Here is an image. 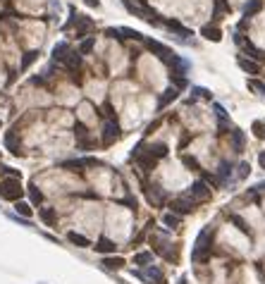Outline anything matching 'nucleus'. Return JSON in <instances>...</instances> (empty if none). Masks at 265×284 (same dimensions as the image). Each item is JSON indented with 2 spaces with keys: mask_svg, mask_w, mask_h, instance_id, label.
<instances>
[{
  "mask_svg": "<svg viewBox=\"0 0 265 284\" xmlns=\"http://www.w3.org/2000/svg\"><path fill=\"white\" fill-rule=\"evenodd\" d=\"M22 194H24L22 179H17V177L0 179V198H5V201H15V203H17L19 198H22Z\"/></svg>",
  "mask_w": 265,
  "mask_h": 284,
  "instance_id": "obj_1",
  "label": "nucleus"
},
{
  "mask_svg": "<svg viewBox=\"0 0 265 284\" xmlns=\"http://www.w3.org/2000/svg\"><path fill=\"white\" fill-rule=\"evenodd\" d=\"M170 81H172V86H175L177 91L189 89V79H186V77H170Z\"/></svg>",
  "mask_w": 265,
  "mask_h": 284,
  "instance_id": "obj_34",
  "label": "nucleus"
},
{
  "mask_svg": "<svg viewBox=\"0 0 265 284\" xmlns=\"http://www.w3.org/2000/svg\"><path fill=\"white\" fill-rule=\"evenodd\" d=\"M258 167H261V170H265V151H261V153H258Z\"/></svg>",
  "mask_w": 265,
  "mask_h": 284,
  "instance_id": "obj_39",
  "label": "nucleus"
},
{
  "mask_svg": "<svg viewBox=\"0 0 265 284\" xmlns=\"http://www.w3.org/2000/svg\"><path fill=\"white\" fill-rule=\"evenodd\" d=\"M29 196H31V201H34V203H41V201H43V194H41L36 186H29Z\"/></svg>",
  "mask_w": 265,
  "mask_h": 284,
  "instance_id": "obj_37",
  "label": "nucleus"
},
{
  "mask_svg": "<svg viewBox=\"0 0 265 284\" xmlns=\"http://www.w3.org/2000/svg\"><path fill=\"white\" fill-rule=\"evenodd\" d=\"M186 196H191L196 203H203V201L211 198V186H208L203 179H196V181H191V186H189Z\"/></svg>",
  "mask_w": 265,
  "mask_h": 284,
  "instance_id": "obj_6",
  "label": "nucleus"
},
{
  "mask_svg": "<svg viewBox=\"0 0 265 284\" xmlns=\"http://www.w3.org/2000/svg\"><path fill=\"white\" fill-rule=\"evenodd\" d=\"M230 143H232V151H234V153H241V151L246 148V134H244L241 129L232 127L230 129Z\"/></svg>",
  "mask_w": 265,
  "mask_h": 284,
  "instance_id": "obj_11",
  "label": "nucleus"
},
{
  "mask_svg": "<svg viewBox=\"0 0 265 284\" xmlns=\"http://www.w3.org/2000/svg\"><path fill=\"white\" fill-rule=\"evenodd\" d=\"M177 284H186V277H179V282Z\"/></svg>",
  "mask_w": 265,
  "mask_h": 284,
  "instance_id": "obj_42",
  "label": "nucleus"
},
{
  "mask_svg": "<svg viewBox=\"0 0 265 284\" xmlns=\"http://www.w3.org/2000/svg\"><path fill=\"white\" fill-rule=\"evenodd\" d=\"M143 153H146V155H151L153 160H160V158H165L170 151H167V146H165V143L156 141V143H146V146H143Z\"/></svg>",
  "mask_w": 265,
  "mask_h": 284,
  "instance_id": "obj_15",
  "label": "nucleus"
},
{
  "mask_svg": "<svg viewBox=\"0 0 265 284\" xmlns=\"http://www.w3.org/2000/svg\"><path fill=\"white\" fill-rule=\"evenodd\" d=\"M196 203L191 196H177V198H172V203H170V210L172 213H177V215H189V213H194L196 210Z\"/></svg>",
  "mask_w": 265,
  "mask_h": 284,
  "instance_id": "obj_5",
  "label": "nucleus"
},
{
  "mask_svg": "<svg viewBox=\"0 0 265 284\" xmlns=\"http://www.w3.org/2000/svg\"><path fill=\"white\" fill-rule=\"evenodd\" d=\"M74 136H77V141H84V139H88V129L81 122H77L74 125Z\"/></svg>",
  "mask_w": 265,
  "mask_h": 284,
  "instance_id": "obj_36",
  "label": "nucleus"
},
{
  "mask_svg": "<svg viewBox=\"0 0 265 284\" xmlns=\"http://www.w3.org/2000/svg\"><path fill=\"white\" fill-rule=\"evenodd\" d=\"M93 249L98 251V253H115V241H110V239H106V236H103V239H101V241H98Z\"/></svg>",
  "mask_w": 265,
  "mask_h": 284,
  "instance_id": "obj_31",
  "label": "nucleus"
},
{
  "mask_svg": "<svg viewBox=\"0 0 265 284\" xmlns=\"http://www.w3.org/2000/svg\"><path fill=\"white\" fill-rule=\"evenodd\" d=\"M0 170H2V172H5L7 177H17V179H22V175H19V172H17V170H15V167H7V165H0Z\"/></svg>",
  "mask_w": 265,
  "mask_h": 284,
  "instance_id": "obj_38",
  "label": "nucleus"
},
{
  "mask_svg": "<svg viewBox=\"0 0 265 284\" xmlns=\"http://www.w3.org/2000/svg\"><path fill=\"white\" fill-rule=\"evenodd\" d=\"M67 239H70V244H74L77 249H88V246H91V241H88L84 234H79V232H67Z\"/></svg>",
  "mask_w": 265,
  "mask_h": 284,
  "instance_id": "obj_23",
  "label": "nucleus"
},
{
  "mask_svg": "<svg viewBox=\"0 0 265 284\" xmlns=\"http://www.w3.org/2000/svg\"><path fill=\"white\" fill-rule=\"evenodd\" d=\"M103 265H106L107 270H120V267H124V258H120V256H107V258H103Z\"/></svg>",
  "mask_w": 265,
  "mask_h": 284,
  "instance_id": "obj_28",
  "label": "nucleus"
},
{
  "mask_svg": "<svg viewBox=\"0 0 265 284\" xmlns=\"http://www.w3.org/2000/svg\"><path fill=\"white\" fill-rule=\"evenodd\" d=\"M62 67H65V70L70 72V74H72V79H74V81H79V77H77V72H81V55H79V53H74V51H72V53H70V57H67V60L62 62Z\"/></svg>",
  "mask_w": 265,
  "mask_h": 284,
  "instance_id": "obj_12",
  "label": "nucleus"
},
{
  "mask_svg": "<svg viewBox=\"0 0 265 284\" xmlns=\"http://www.w3.org/2000/svg\"><path fill=\"white\" fill-rule=\"evenodd\" d=\"M120 122H117V117L115 115H110L106 122H103V146H112V143L120 139Z\"/></svg>",
  "mask_w": 265,
  "mask_h": 284,
  "instance_id": "obj_4",
  "label": "nucleus"
},
{
  "mask_svg": "<svg viewBox=\"0 0 265 284\" xmlns=\"http://www.w3.org/2000/svg\"><path fill=\"white\" fill-rule=\"evenodd\" d=\"M134 265H141V267L153 265V253H151V251H141V253H136V256H134Z\"/></svg>",
  "mask_w": 265,
  "mask_h": 284,
  "instance_id": "obj_25",
  "label": "nucleus"
},
{
  "mask_svg": "<svg viewBox=\"0 0 265 284\" xmlns=\"http://www.w3.org/2000/svg\"><path fill=\"white\" fill-rule=\"evenodd\" d=\"M93 48H96V36H88V38H84V41L79 43V51H77V53L84 57V55H88Z\"/></svg>",
  "mask_w": 265,
  "mask_h": 284,
  "instance_id": "obj_26",
  "label": "nucleus"
},
{
  "mask_svg": "<svg viewBox=\"0 0 265 284\" xmlns=\"http://www.w3.org/2000/svg\"><path fill=\"white\" fill-rule=\"evenodd\" d=\"M134 275L148 284H162V272H160L158 265H146L143 272H134Z\"/></svg>",
  "mask_w": 265,
  "mask_h": 284,
  "instance_id": "obj_8",
  "label": "nucleus"
},
{
  "mask_svg": "<svg viewBox=\"0 0 265 284\" xmlns=\"http://www.w3.org/2000/svg\"><path fill=\"white\" fill-rule=\"evenodd\" d=\"M248 89L256 91V93L265 101V84H263V81H258V79H248Z\"/></svg>",
  "mask_w": 265,
  "mask_h": 284,
  "instance_id": "obj_33",
  "label": "nucleus"
},
{
  "mask_svg": "<svg viewBox=\"0 0 265 284\" xmlns=\"http://www.w3.org/2000/svg\"><path fill=\"white\" fill-rule=\"evenodd\" d=\"M162 225H165V227H170V230H177V227L182 225V215L172 213V210H170V213H165V215H162Z\"/></svg>",
  "mask_w": 265,
  "mask_h": 284,
  "instance_id": "obj_24",
  "label": "nucleus"
},
{
  "mask_svg": "<svg viewBox=\"0 0 265 284\" xmlns=\"http://www.w3.org/2000/svg\"><path fill=\"white\" fill-rule=\"evenodd\" d=\"M162 26H165V29H170L172 34H177V38H179V41H189V36H194V31H191V29H186V26H184L182 22H177V19H167Z\"/></svg>",
  "mask_w": 265,
  "mask_h": 284,
  "instance_id": "obj_10",
  "label": "nucleus"
},
{
  "mask_svg": "<svg viewBox=\"0 0 265 284\" xmlns=\"http://www.w3.org/2000/svg\"><path fill=\"white\" fill-rule=\"evenodd\" d=\"M91 29H93V22H91L86 15H79V17H77V29H74L77 38H84Z\"/></svg>",
  "mask_w": 265,
  "mask_h": 284,
  "instance_id": "obj_18",
  "label": "nucleus"
},
{
  "mask_svg": "<svg viewBox=\"0 0 265 284\" xmlns=\"http://www.w3.org/2000/svg\"><path fill=\"white\" fill-rule=\"evenodd\" d=\"M211 244H212V230L206 227V230H201V234L196 236V246H194V251H191V258H194V260L206 258V253L211 251Z\"/></svg>",
  "mask_w": 265,
  "mask_h": 284,
  "instance_id": "obj_2",
  "label": "nucleus"
},
{
  "mask_svg": "<svg viewBox=\"0 0 265 284\" xmlns=\"http://www.w3.org/2000/svg\"><path fill=\"white\" fill-rule=\"evenodd\" d=\"M237 65H239V70L246 72V74H258V72H261L258 62L251 60V57H246V55H239V57H237Z\"/></svg>",
  "mask_w": 265,
  "mask_h": 284,
  "instance_id": "obj_17",
  "label": "nucleus"
},
{
  "mask_svg": "<svg viewBox=\"0 0 265 284\" xmlns=\"http://www.w3.org/2000/svg\"><path fill=\"white\" fill-rule=\"evenodd\" d=\"M70 53H72L70 41H57V43L53 46V60H55V62H60V65L70 57Z\"/></svg>",
  "mask_w": 265,
  "mask_h": 284,
  "instance_id": "obj_14",
  "label": "nucleus"
},
{
  "mask_svg": "<svg viewBox=\"0 0 265 284\" xmlns=\"http://www.w3.org/2000/svg\"><path fill=\"white\" fill-rule=\"evenodd\" d=\"M232 177H234V162H230V160H220L217 172H215L217 186H230V179Z\"/></svg>",
  "mask_w": 265,
  "mask_h": 284,
  "instance_id": "obj_7",
  "label": "nucleus"
},
{
  "mask_svg": "<svg viewBox=\"0 0 265 284\" xmlns=\"http://www.w3.org/2000/svg\"><path fill=\"white\" fill-rule=\"evenodd\" d=\"M253 189H256V191H261V194H265V181H258Z\"/></svg>",
  "mask_w": 265,
  "mask_h": 284,
  "instance_id": "obj_40",
  "label": "nucleus"
},
{
  "mask_svg": "<svg viewBox=\"0 0 265 284\" xmlns=\"http://www.w3.org/2000/svg\"><path fill=\"white\" fill-rule=\"evenodd\" d=\"M15 213L22 215L24 220H29V217L34 215V210H31V206H29V203H24V201H17V203H15Z\"/></svg>",
  "mask_w": 265,
  "mask_h": 284,
  "instance_id": "obj_30",
  "label": "nucleus"
},
{
  "mask_svg": "<svg viewBox=\"0 0 265 284\" xmlns=\"http://www.w3.org/2000/svg\"><path fill=\"white\" fill-rule=\"evenodd\" d=\"M146 196H148V203H153V206H162L165 203V189L158 186V184H148L146 186Z\"/></svg>",
  "mask_w": 265,
  "mask_h": 284,
  "instance_id": "obj_13",
  "label": "nucleus"
},
{
  "mask_svg": "<svg viewBox=\"0 0 265 284\" xmlns=\"http://www.w3.org/2000/svg\"><path fill=\"white\" fill-rule=\"evenodd\" d=\"M143 43H146V48H148L151 53L156 55V57H158L160 62H165V65L170 67V62L175 60V55H177L175 51H170L167 46H162L160 41H153V38H143Z\"/></svg>",
  "mask_w": 265,
  "mask_h": 284,
  "instance_id": "obj_3",
  "label": "nucleus"
},
{
  "mask_svg": "<svg viewBox=\"0 0 265 284\" xmlns=\"http://www.w3.org/2000/svg\"><path fill=\"white\" fill-rule=\"evenodd\" d=\"M84 2H86V5H91V7H98V5H101V0H84Z\"/></svg>",
  "mask_w": 265,
  "mask_h": 284,
  "instance_id": "obj_41",
  "label": "nucleus"
},
{
  "mask_svg": "<svg viewBox=\"0 0 265 284\" xmlns=\"http://www.w3.org/2000/svg\"><path fill=\"white\" fill-rule=\"evenodd\" d=\"M5 146L15 153V155H19V141H17V131H7L5 134Z\"/></svg>",
  "mask_w": 265,
  "mask_h": 284,
  "instance_id": "obj_27",
  "label": "nucleus"
},
{
  "mask_svg": "<svg viewBox=\"0 0 265 284\" xmlns=\"http://www.w3.org/2000/svg\"><path fill=\"white\" fill-rule=\"evenodd\" d=\"M248 175H251V165H248L246 160L239 162V165H234V177L237 179H246Z\"/></svg>",
  "mask_w": 265,
  "mask_h": 284,
  "instance_id": "obj_32",
  "label": "nucleus"
},
{
  "mask_svg": "<svg viewBox=\"0 0 265 284\" xmlns=\"http://www.w3.org/2000/svg\"><path fill=\"white\" fill-rule=\"evenodd\" d=\"M177 98H179V91L175 86H170V89H165L162 93L158 96V110H165L167 105H172Z\"/></svg>",
  "mask_w": 265,
  "mask_h": 284,
  "instance_id": "obj_16",
  "label": "nucleus"
},
{
  "mask_svg": "<svg viewBox=\"0 0 265 284\" xmlns=\"http://www.w3.org/2000/svg\"><path fill=\"white\" fill-rule=\"evenodd\" d=\"M261 7H263V0H248V2H244V7H241V15H244V19H251L253 15L261 12Z\"/></svg>",
  "mask_w": 265,
  "mask_h": 284,
  "instance_id": "obj_22",
  "label": "nucleus"
},
{
  "mask_svg": "<svg viewBox=\"0 0 265 284\" xmlns=\"http://www.w3.org/2000/svg\"><path fill=\"white\" fill-rule=\"evenodd\" d=\"M38 55H41L38 51H26V53L22 55V60H19V74H24V72L29 70L36 60H38Z\"/></svg>",
  "mask_w": 265,
  "mask_h": 284,
  "instance_id": "obj_21",
  "label": "nucleus"
},
{
  "mask_svg": "<svg viewBox=\"0 0 265 284\" xmlns=\"http://www.w3.org/2000/svg\"><path fill=\"white\" fill-rule=\"evenodd\" d=\"M139 2H141V5H143V0H139Z\"/></svg>",
  "mask_w": 265,
  "mask_h": 284,
  "instance_id": "obj_43",
  "label": "nucleus"
},
{
  "mask_svg": "<svg viewBox=\"0 0 265 284\" xmlns=\"http://www.w3.org/2000/svg\"><path fill=\"white\" fill-rule=\"evenodd\" d=\"M120 34H124V38H134V41H143L141 31H136V29H127V26H120Z\"/></svg>",
  "mask_w": 265,
  "mask_h": 284,
  "instance_id": "obj_35",
  "label": "nucleus"
},
{
  "mask_svg": "<svg viewBox=\"0 0 265 284\" xmlns=\"http://www.w3.org/2000/svg\"><path fill=\"white\" fill-rule=\"evenodd\" d=\"M196 98H203V101H211V98H212L211 89H206V86H191V101H196Z\"/></svg>",
  "mask_w": 265,
  "mask_h": 284,
  "instance_id": "obj_29",
  "label": "nucleus"
},
{
  "mask_svg": "<svg viewBox=\"0 0 265 284\" xmlns=\"http://www.w3.org/2000/svg\"><path fill=\"white\" fill-rule=\"evenodd\" d=\"M38 217L48 225V227H55L57 225V210L51 208V206H46V208H38Z\"/></svg>",
  "mask_w": 265,
  "mask_h": 284,
  "instance_id": "obj_20",
  "label": "nucleus"
},
{
  "mask_svg": "<svg viewBox=\"0 0 265 284\" xmlns=\"http://www.w3.org/2000/svg\"><path fill=\"white\" fill-rule=\"evenodd\" d=\"M201 36H203L206 41L217 43V41L222 38V31H220V26H215V24H206V26H201Z\"/></svg>",
  "mask_w": 265,
  "mask_h": 284,
  "instance_id": "obj_19",
  "label": "nucleus"
},
{
  "mask_svg": "<svg viewBox=\"0 0 265 284\" xmlns=\"http://www.w3.org/2000/svg\"><path fill=\"white\" fill-rule=\"evenodd\" d=\"M212 115H215V120H217V127H220L222 131H227V129H232L230 112L225 110V105H220V103H212ZM227 134H230V131H227Z\"/></svg>",
  "mask_w": 265,
  "mask_h": 284,
  "instance_id": "obj_9",
  "label": "nucleus"
}]
</instances>
